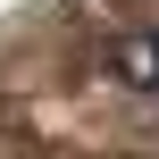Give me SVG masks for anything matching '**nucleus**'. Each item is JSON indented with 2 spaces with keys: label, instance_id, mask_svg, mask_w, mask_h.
<instances>
[{
  "label": "nucleus",
  "instance_id": "nucleus-1",
  "mask_svg": "<svg viewBox=\"0 0 159 159\" xmlns=\"http://www.w3.org/2000/svg\"><path fill=\"white\" fill-rule=\"evenodd\" d=\"M117 75H126V84H143V92H151V84H159V42H151V34L117 50Z\"/></svg>",
  "mask_w": 159,
  "mask_h": 159
}]
</instances>
